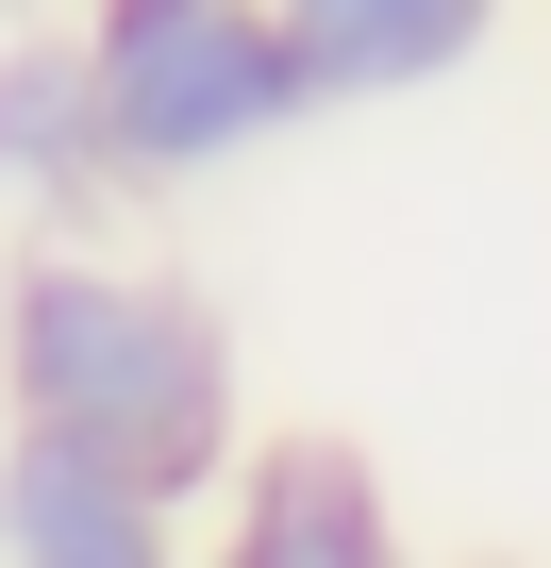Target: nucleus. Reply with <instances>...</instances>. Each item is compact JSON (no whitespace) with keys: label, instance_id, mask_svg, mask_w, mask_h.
<instances>
[{"label":"nucleus","instance_id":"20e7f679","mask_svg":"<svg viewBox=\"0 0 551 568\" xmlns=\"http://www.w3.org/2000/svg\"><path fill=\"white\" fill-rule=\"evenodd\" d=\"M0 568H201V535H184V501H151L101 452L0 435Z\"/></svg>","mask_w":551,"mask_h":568},{"label":"nucleus","instance_id":"f257e3e1","mask_svg":"<svg viewBox=\"0 0 551 568\" xmlns=\"http://www.w3.org/2000/svg\"><path fill=\"white\" fill-rule=\"evenodd\" d=\"M0 435L101 452V468H134L151 501L201 518L234 485V452H251L234 318L201 302L184 267H151V251L34 234L18 267H0Z\"/></svg>","mask_w":551,"mask_h":568},{"label":"nucleus","instance_id":"7ed1b4c3","mask_svg":"<svg viewBox=\"0 0 551 568\" xmlns=\"http://www.w3.org/2000/svg\"><path fill=\"white\" fill-rule=\"evenodd\" d=\"M201 568H418V535H401V485L368 435L267 418L234 452V485L201 501Z\"/></svg>","mask_w":551,"mask_h":568},{"label":"nucleus","instance_id":"423d86ee","mask_svg":"<svg viewBox=\"0 0 551 568\" xmlns=\"http://www.w3.org/2000/svg\"><path fill=\"white\" fill-rule=\"evenodd\" d=\"M0 201L51 217V234L101 201V118H84V51L68 34H18V51H0Z\"/></svg>","mask_w":551,"mask_h":568},{"label":"nucleus","instance_id":"f03ea898","mask_svg":"<svg viewBox=\"0 0 551 568\" xmlns=\"http://www.w3.org/2000/svg\"><path fill=\"white\" fill-rule=\"evenodd\" d=\"M68 51H84V118H101V184H217L318 118L267 0H84Z\"/></svg>","mask_w":551,"mask_h":568},{"label":"nucleus","instance_id":"39448f33","mask_svg":"<svg viewBox=\"0 0 551 568\" xmlns=\"http://www.w3.org/2000/svg\"><path fill=\"white\" fill-rule=\"evenodd\" d=\"M267 18L302 51V101H418L501 34V0H267Z\"/></svg>","mask_w":551,"mask_h":568}]
</instances>
